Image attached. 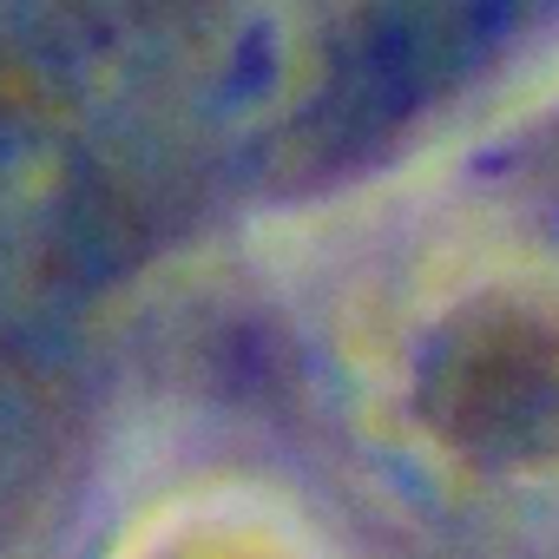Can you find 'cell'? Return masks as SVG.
Here are the masks:
<instances>
[{
    "mask_svg": "<svg viewBox=\"0 0 559 559\" xmlns=\"http://www.w3.org/2000/svg\"><path fill=\"white\" fill-rule=\"evenodd\" d=\"M546 8L552 0H369L349 99L408 112L493 60V47L526 34Z\"/></svg>",
    "mask_w": 559,
    "mask_h": 559,
    "instance_id": "cell-1",
    "label": "cell"
}]
</instances>
